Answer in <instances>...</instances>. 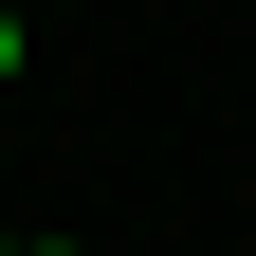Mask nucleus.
Masks as SVG:
<instances>
[{
  "label": "nucleus",
  "mask_w": 256,
  "mask_h": 256,
  "mask_svg": "<svg viewBox=\"0 0 256 256\" xmlns=\"http://www.w3.org/2000/svg\"><path fill=\"white\" fill-rule=\"evenodd\" d=\"M0 256H18V238H0Z\"/></svg>",
  "instance_id": "3"
},
{
  "label": "nucleus",
  "mask_w": 256,
  "mask_h": 256,
  "mask_svg": "<svg viewBox=\"0 0 256 256\" xmlns=\"http://www.w3.org/2000/svg\"><path fill=\"white\" fill-rule=\"evenodd\" d=\"M0 74H18V18H0Z\"/></svg>",
  "instance_id": "1"
},
{
  "label": "nucleus",
  "mask_w": 256,
  "mask_h": 256,
  "mask_svg": "<svg viewBox=\"0 0 256 256\" xmlns=\"http://www.w3.org/2000/svg\"><path fill=\"white\" fill-rule=\"evenodd\" d=\"M18 256H74V238H18Z\"/></svg>",
  "instance_id": "2"
}]
</instances>
